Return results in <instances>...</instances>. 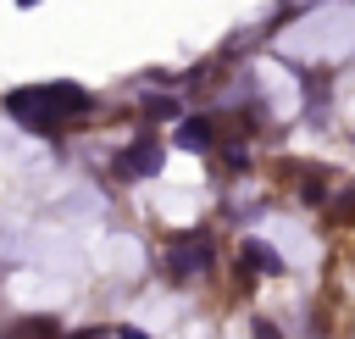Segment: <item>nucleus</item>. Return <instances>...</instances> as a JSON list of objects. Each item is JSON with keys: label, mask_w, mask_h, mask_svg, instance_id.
Instances as JSON below:
<instances>
[{"label": "nucleus", "mask_w": 355, "mask_h": 339, "mask_svg": "<svg viewBox=\"0 0 355 339\" xmlns=\"http://www.w3.org/2000/svg\"><path fill=\"white\" fill-rule=\"evenodd\" d=\"M17 6H22V11H33V6H39V0H17Z\"/></svg>", "instance_id": "1a4fd4ad"}, {"label": "nucleus", "mask_w": 355, "mask_h": 339, "mask_svg": "<svg viewBox=\"0 0 355 339\" xmlns=\"http://www.w3.org/2000/svg\"><path fill=\"white\" fill-rule=\"evenodd\" d=\"M211 144V122L205 117H183L178 122V150H205Z\"/></svg>", "instance_id": "39448f33"}, {"label": "nucleus", "mask_w": 355, "mask_h": 339, "mask_svg": "<svg viewBox=\"0 0 355 339\" xmlns=\"http://www.w3.org/2000/svg\"><path fill=\"white\" fill-rule=\"evenodd\" d=\"M17 339H61V328L50 322V317H33V322H22V333Z\"/></svg>", "instance_id": "423d86ee"}, {"label": "nucleus", "mask_w": 355, "mask_h": 339, "mask_svg": "<svg viewBox=\"0 0 355 339\" xmlns=\"http://www.w3.org/2000/svg\"><path fill=\"white\" fill-rule=\"evenodd\" d=\"M239 261H250V272H283V256L266 239H244L239 245Z\"/></svg>", "instance_id": "20e7f679"}, {"label": "nucleus", "mask_w": 355, "mask_h": 339, "mask_svg": "<svg viewBox=\"0 0 355 339\" xmlns=\"http://www.w3.org/2000/svg\"><path fill=\"white\" fill-rule=\"evenodd\" d=\"M205 261H211V245H205V239H194V233L172 250V272H178V278H183V272H205Z\"/></svg>", "instance_id": "7ed1b4c3"}, {"label": "nucleus", "mask_w": 355, "mask_h": 339, "mask_svg": "<svg viewBox=\"0 0 355 339\" xmlns=\"http://www.w3.org/2000/svg\"><path fill=\"white\" fill-rule=\"evenodd\" d=\"M161 161H166V150H161L155 128H144V133L111 161V172H116V178H150V172H161Z\"/></svg>", "instance_id": "f03ea898"}, {"label": "nucleus", "mask_w": 355, "mask_h": 339, "mask_svg": "<svg viewBox=\"0 0 355 339\" xmlns=\"http://www.w3.org/2000/svg\"><path fill=\"white\" fill-rule=\"evenodd\" d=\"M116 339H150V333H144V328H133V322H122V328H116Z\"/></svg>", "instance_id": "6e6552de"}, {"label": "nucleus", "mask_w": 355, "mask_h": 339, "mask_svg": "<svg viewBox=\"0 0 355 339\" xmlns=\"http://www.w3.org/2000/svg\"><path fill=\"white\" fill-rule=\"evenodd\" d=\"M250 328H255V339H283V333H277V328H272V322H266V317H255V322H250Z\"/></svg>", "instance_id": "0eeeda50"}, {"label": "nucleus", "mask_w": 355, "mask_h": 339, "mask_svg": "<svg viewBox=\"0 0 355 339\" xmlns=\"http://www.w3.org/2000/svg\"><path fill=\"white\" fill-rule=\"evenodd\" d=\"M6 339H17V333H6Z\"/></svg>", "instance_id": "9d476101"}, {"label": "nucleus", "mask_w": 355, "mask_h": 339, "mask_svg": "<svg viewBox=\"0 0 355 339\" xmlns=\"http://www.w3.org/2000/svg\"><path fill=\"white\" fill-rule=\"evenodd\" d=\"M6 106H11L28 128L55 133V117H61V111H83L89 94H83L78 83H44V89H17V94H6Z\"/></svg>", "instance_id": "f257e3e1"}]
</instances>
